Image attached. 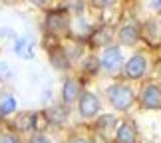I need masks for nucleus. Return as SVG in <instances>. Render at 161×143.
I'll list each match as a JSON object with an SVG mask.
<instances>
[{"mask_svg": "<svg viewBox=\"0 0 161 143\" xmlns=\"http://www.w3.org/2000/svg\"><path fill=\"white\" fill-rule=\"evenodd\" d=\"M147 72V58L143 54H135L131 56V60L125 64V76L129 80H139L143 78Z\"/></svg>", "mask_w": 161, "mask_h": 143, "instance_id": "obj_5", "label": "nucleus"}, {"mask_svg": "<svg viewBox=\"0 0 161 143\" xmlns=\"http://www.w3.org/2000/svg\"><path fill=\"white\" fill-rule=\"evenodd\" d=\"M115 141L117 143H135L137 141V129H135V125L131 121H121L117 125Z\"/></svg>", "mask_w": 161, "mask_h": 143, "instance_id": "obj_7", "label": "nucleus"}, {"mask_svg": "<svg viewBox=\"0 0 161 143\" xmlns=\"http://www.w3.org/2000/svg\"><path fill=\"white\" fill-rule=\"evenodd\" d=\"M108 99H109V103L114 105L117 111H127L133 105L135 96H133V90L129 88V85L114 84V85L108 88Z\"/></svg>", "mask_w": 161, "mask_h": 143, "instance_id": "obj_1", "label": "nucleus"}, {"mask_svg": "<svg viewBox=\"0 0 161 143\" xmlns=\"http://www.w3.org/2000/svg\"><path fill=\"white\" fill-rule=\"evenodd\" d=\"M48 32L52 34L68 32V18L64 14H50L48 16Z\"/></svg>", "mask_w": 161, "mask_h": 143, "instance_id": "obj_9", "label": "nucleus"}, {"mask_svg": "<svg viewBox=\"0 0 161 143\" xmlns=\"http://www.w3.org/2000/svg\"><path fill=\"white\" fill-rule=\"evenodd\" d=\"M80 94H82V88H80V82L74 78H68L64 85H62V99H64L66 105H70L74 102H78Z\"/></svg>", "mask_w": 161, "mask_h": 143, "instance_id": "obj_6", "label": "nucleus"}, {"mask_svg": "<svg viewBox=\"0 0 161 143\" xmlns=\"http://www.w3.org/2000/svg\"><path fill=\"white\" fill-rule=\"evenodd\" d=\"M117 0H96L97 6H102V8H109V6H114Z\"/></svg>", "mask_w": 161, "mask_h": 143, "instance_id": "obj_16", "label": "nucleus"}, {"mask_svg": "<svg viewBox=\"0 0 161 143\" xmlns=\"http://www.w3.org/2000/svg\"><path fill=\"white\" fill-rule=\"evenodd\" d=\"M78 109H80V115L82 117L94 119L100 113V99H97L96 94H92V91H82L78 97Z\"/></svg>", "mask_w": 161, "mask_h": 143, "instance_id": "obj_2", "label": "nucleus"}, {"mask_svg": "<svg viewBox=\"0 0 161 143\" xmlns=\"http://www.w3.org/2000/svg\"><path fill=\"white\" fill-rule=\"evenodd\" d=\"M139 38V30L135 24H125V26H121L119 30V40H121V44H125V46H133L135 42H137Z\"/></svg>", "mask_w": 161, "mask_h": 143, "instance_id": "obj_10", "label": "nucleus"}, {"mask_svg": "<svg viewBox=\"0 0 161 143\" xmlns=\"http://www.w3.org/2000/svg\"><path fill=\"white\" fill-rule=\"evenodd\" d=\"M141 105L147 109H161V88L157 84H147L141 90Z\"/></svg>", "mask_w": 161, "mask_h": 143, "instance_id": "obj_4", "label": "nucleus"}, {"mask_svg": "<svg viewBox=\"0 0 161 143\" xmlns=\"http://www.w3.org/2000/svg\"><path fill=\"white\" fill-rule=\"evenodd\" d=\"M14 52H16V56H20L24 60L34 58V40L30 38V36H20V38H16Z\"/></svg>", "mask_w": 161, "mask_h": 143, "instance_id": "obj_8", "label": "nucleus"}, {"mask_svg": "<svg viewBox=\"0 0 161 143\" xmlns=\"http://www.w3.org/2000/svg\"><path fill=\"white\" fill-rule=\"evenodd\" d=\"M32 121H34V115H32V113H28V115H24L22 119L18 121V125H22L20 129H32V127H34V123H32Z\"/></svg>", "mask_w": 161, "mask_h": 143, "instance_id": "obj_12", "label": "nucleus"}, {"mask_svg": "<svg viewBox=\"0 0 161 143\" xmlns=\"http://www.w3.org/2000/svg\"><path fill=\"white\" fill-rule=\"evenodd\" d=\"M30 4H34V6H38V8H46V6H50L52 0H28Z\"/></svg>", "mask_w": 161, "mask_h": 143, "instance_id": "obj_15", "label": "nucleus"}, {"mask_svg": "<svg viewBox=\"0 0 161 143\" xmlns=\"http://www.w3.org/2000/svg\"><path fill=\"white\" fill-rule=\"evenodd\" d=\"M153 4H155V6H161V0H153Z\"/></svg>", "mask_w": 161, "mask_h": 143, "instance_id": "obj_18", "label": "nucleus"}, {"mask_svg": "<svg viewBox=\"0 0 161 143\" xmlns=\"http://www.w3.org/2000/svg\"><path fill=\"white\" fill-rule=\"evenodd\" d=\"M121 64H123V56H121V50H119V48H117V46H108V48H103L102 58H100V66H102L108 74H115V72L121 68Z\"/></svg>", "mask_w": 161, "mask_h": 143, "instance_id": "obj_3", "label": "nucleus"}, {"mask_svg": "<svg viewBox=\"0 0 161 143\" xmlns=\"http://www.w3.org/2000/svg\"><path fill=\"white\" fill-rule=\"evenodd\" d=\"M16 111V99L10 94H2L0 96V117H8Z\"/></svg>", "mask_w": 161, "mask_h": 143, "instance_id": "obj_11", "label": "nucleus"}, {"mask_svg": "<svg viewBox=\"0 0 161 143\" xmlns=\"http://www.w3.org/2000/svg\"><path fill=\"white\" fill-rule=\"evenodd\" d=\"M32 143H54V141H50L46 135H42V133H36V135H32Z\"/></svg>", "mask_w": 161, "mask_h": 143, "instance_id": "obj_14", "label": "nucleus"}, {"mask_svg": "<svg viewBox=\"0 0 161 143\" xmlns=\"http://www.w3.org/2000/svg\"><path fill=\"white\" fill-rule=\"evenodd\" d=\"M70 143H94V141L88 137H74V139H70Z\"/></svg>", "mask_w": 161, "mask_h": 143, "instance_id": "obj_17", "label": "nucleus"}, {"mask_svg": "<svg viewBox=\"0 0 161 143\" xmlns=\"http://www.w3.org/2000/svg\"><path fill=\"white\" fill-rule=\"evenodd\" d=\"M0 143H20V139L12 133H2L0 135Z\"/></svg>", "mask_w": 161, "mask_h": 143, "instance_id": "obj_13", "label": "nucleus"}]
</instances>
